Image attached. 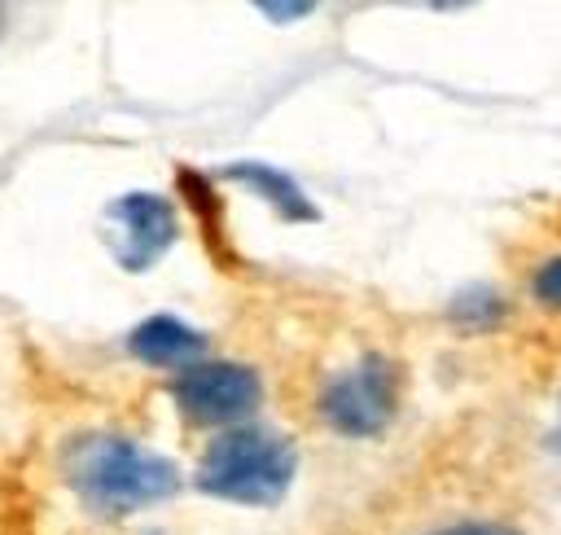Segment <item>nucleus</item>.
I'll list each match as a JSON object with an SVG mask.
<instances>
[{"mask_svg":"<svg viewBox=\"0 0 561 535\" xmlns=\"http://www.w3.org/2000/svg\"><path fill=\"white\" fill-rule=\"evenodd\" d=\"M447 316L460 325V329H473V333H482V329H495L504 316H508V303L495 294V285H465L451 303H447Z\"/></svg>","mask_w":561,"mask_h":535,"instance_id":"nucleus-8","label":"nucleus"},{"mask_svg":"<svg viewBox=\"0 0 561 535\" xmlns=\"http://www.w3.org/2000/svg\"><path fill=\"white\" fill-rule=\"evenodd\" d=\"M438 535H517V531L491 526V522H465V526H451V531H438Z\"/></svg>","mask_w":561,"mask_h":535,"instance_id":"nucleus-11","label":"nucleus"},{"mask_svg":"<svg viewBox=\"0 0 561 535\" xmlns=\"http://www.w3.org/2000/svg\"><path fill=\"white\" fill-rule=\"evenodd\" d=\"M127 351L140 360V364H149V368H193L197 364V355L206 351V333L202 329H193V325H184L180 316H167V311H158V316H145L131 333H127Z\"/></svg>","mask_w":561,"mask_h":535,"instance_id":"nucleus-6","label":"nucleus"},{"mask_svg":"<svg viewBox=\"0 0 561 535\" xmlns=\"http://www.w3.org/2000/svg\"><path fill=\"white\" fill-rule=\"evenodd\" d=\"M530 294H535L543 307L561 311V254L535 268V276H530Z\"/></svg>","mask_w":561,"mask_h":535,"instance_id":"nucleus-9","label":"nucleus"},{"mask_svg":"<svg viewBox=\"0 0 561 535\" xmlns=\"http://www.w3.org/2000/svg\"><path fill=\"white\" fill-rule=\"evenodd\" d=\"M224 175L237 180L241 189H250L254 197H263V202H267L276 215H285V219H316V206H311V197L298 189V180H294L289 171L272 167V162H228Z\"/></svg>","mask_w":561,"mask_h":535,"instance_id":"nucleus-7","label":"nucleus"},{"mask_svg":"<svg viewBox=\"0 0 561 535\" xmlns=\"http://www.w3.org/2000/svg\"><path fill=\"white\" fill-rule=\"evenodd\" d=\"M171 399H175L180 417L193 421V425L237 430L259 412L263 377L245 364H232V360H206V364L184 368L171 382Z\"/></svg>","mask_w":561,"mask_h":535,"instance_id":"nucleus-4","label":"nucleus"},{"mask_svg":"<svg viewBox=\"0 0 561 535\" xmlns=\"http://www.w3.org/2000/svg\"><path fill=\"white\" fill-rule=\"evenodd\" d=\"M110 224H114V237H118L114 259L123 263V272H145L180 237V219H175L171 197L145 193V189L114 197L110 202Z\"/></svg>","mask_w":561,"mask_h":535,"instance_id":"nucleus-5","label":"nucleus"},{"mask_svg":"<svg viewBox=\"0 0 561 535\" xmlns=\"http://www.w3.org/2000/svg\"><path fill=\"white\" fill-rule=\"evenodd\" d=\"M61 478L101 517H118L180 491V469L167 456L118 434L70 439L61 452Z\"/></svg>","mask_w":561,"mask_h":535,"instance_id":"nucleus-1","label":"nucleus"},{"mask_svg":"<svg viewBox=\"0 0 561 535\" xmlns=\"http://www.w3.org/2000/svg\"><path fill=\"white\" fill-rule=\"evenodd\" d=\"M399 395H403L399 364L368 351L355 364L324 377V386L316 395V412L342 439H373L394 421Z\"/></svg>","mask_w":561,"mask_h":535,"instance_id":"nucleus-3","label":"nucleus"},{"mask_svg":"<svg viewBox=\"0 0 561 535\" xmlns=\"http://www.w3.org/2000/svg\"><path fill=\"white\" fill-rule=\"evenodd\" d=\"M294 469H298V452L289 439L259 425H237V430H224L202 452L197 487L228 504L267 509L289 491Z\"/></svg>","mask_w":561,"mask_h":535,"instance_id":"nucleus-2","label":"nucleus"},{"mask_svg":"<svg viewBox=\"0 0 561 535\" xmlns=\"http://www.w3.org/2000/svg\"><path fill=\"white\" fill-rule=\"evenodd\" d=\"M316 4H307V0H298V4H276V0H267V4H259V13L263 18H276V22H294V18H307Z\"/></svg>","mask_w":561,"mask_h":535,"instance_id":"nucleus-10","label":"nucleus"}]
</instances>
